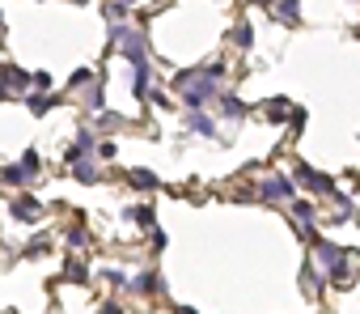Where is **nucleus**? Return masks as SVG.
Instances as JSON below:
<instances>
[{"instance_id": "obj_10", "label": "nucleus", "mask_w": 360, "mask_h": 314, "mask_svg": "<svg viewBox=\"0 0 360 314\" xmlns=\"http://www.w3.org/2000/svg\"><path fill=\"white\" fill-rule=\"evenodd\" d=\"M132 293H157L162 289V281H157V272H140V276H132V285H127Z\"/></svg>"}, {"instance_id": "obj_24", "label": "nucleus", "mask_w": 360, "mask_h": 314, "mask_svg": "<svg viewBox=\"0 0 360 314\" xmlns=\"http://www.w3.org/2000/svg\"><path fill=\"white\" fill-rule=\"evenodd\" d=\"M107 281H111V285H115V289H123V285H132V281H127V276H123V272H115V268H107Z\"/></svg>"}, {"instance_id": "obj_14", "label": "nucleus", "mask_w": 360, "mask_h": 314, "mask_svg": "<svg viewBox=\"0 0 360 314\" xmlns=\"http://www.w3.org/2000/svg\"><path fill=\"white\" fill-rule=\"evenodd\" d=\"M267 119H276V124L292 119V102H288V98H272V107H267Z\"/></svg>"}, {"instance_id": "obj_21", "label": "nucleus", "mask_w": 360, "mask_h": 314, "mask_svg": "<svg viewBox=\"0 0 360 314\" xmlns=\"http://www.w3.org/2000/svg\"><path fill=\"white\" fill-rule=\"evenodd\" d=\"M132 85H136V94H144V85H148V68H132Z\"/></svg>"}, {"instance_id": "obj_2", "label": "nucleus", "mask_w": 360, "mask_h": 314, "mask_svg": "<svg viewBox=\"0 0 360 314\" xmlns=\"http://www.w3.org/2000/svg\"><path fill=\"white\" fill-rule=\"evenodd\" d=\"M314 259H318L322 276H335V281H347V276H352V268H347V255H343L335 242H327V238H314Z\"/></svg>"}, {"instance_id": "obj_19", "label": "nucleus", "mask_w": 360, "mask_h": 314, "mask_svg": "<svg viewBox=\"0 0 360 314\" xmlns=\"http://www.w3.org/2000/svg\"><path fill=\"white\" fill-rule=\"evenodd\" d=\"M107 17H111L115 26H123V22L132 17V5H107Z\"/></svg>"}, {"instance_id": "obj_18", "label": "nucleus", "mask_w": 360, "mask_h": 314, "mask_svg": "<svg viewBox=\"0 0 360 314\" xmlns=\"http://www.w3.org/2000/svg\"><path fill=\"white\" fill-rule=\"evenodd\" d=\"M276 17L280 22H301V5L297 0H284V5H276Z\"/></svg>"}, {"instance_id": "obj_26", "label": "nucleus", "mask_w": 360, "mask_h": 314, "mask_svg": "<svg viewBox=\"0 0 360 314\" xmlns=\"http://www.w3.org/2000/svg\"><path fill=\"white\" fill-rule=\"evenodd\" d=\"M68 242H72V246H85V242H89V234H85V230H72V234H68Z\"/></svg>"}, {"instance_id": "obj_6", "label": "nucleus", "mask_w": 360, "mask_h": 314, "mask_svg": "<svg viewBox=\"0 0 360 314\" xmlns=\"http://www.w3.org/2000/svg\"><path fill=\"white\" fill-rule=\"evenodd\" d=\"M259 200H263V204H272V200H292V183L276 174V179H267V183L259 187Z\"/></svg>"}, {"instance_id": "obj_8", "label": "nucleus", "mask_w": 360, "mask_h": 314, "mask_svg": "<svg viewBox=\"0 0 360 314\" xmlns=\"http://www.w3.org/2000/svg\"><path fill=\"white\" fill-rule=\"evenodd\" d=\"M34 179H38V174H30V170H26L22 162H17V166H5V170H0V183H9V187H22V183H34Z\"/></svg>"}, {"instance_id": "obj_13", "label": "nucleus", "mask_w": 360, "mask_h": 314, "mask_svg": "<svg viewBox=\"0 0 360 314\" xmlns=\"http://www.w3.org/2000/svg\"><path fill=\"white\" fill-rule=\"evenodd\" d=\"M187 128H191L195 136H217V119H208L203 111H199V115H191V119H187Z\"/></svg>"}, {"instance_id": "obj_3", "label": "nucleus", "mask_w": 360, "mask_h": 314, "mask_svg": "<svg viewBox=\"0 0 360 314\" xmlns=\"http://www.w3.org/2000/svg\"><path fill=\"white\" fill-rule=\"evenodd\" d=\"M30 85H34V77H30L26 68H13V64L0 68V98H5V102H9V98H17V94L26 98V89H30Z\"/></svg>"}, {"instance_id": "obj_23", "label": "nucleus", "mask_w": 360, "mask_h": 314, "mask_svg": "<svg viewBox=\"0 0 360 314\" xmlns=\"http://www.w3.org/2000/svg\"><path fill=\"white\" fill-rule=\"evenodd\" d=\"M89 77H93L89 68H77V73H72V89H81V85H89Z\"/></svg>"}, {"instance_id": "obj_28", "label": "nucleus", "mask_w": 360, "mask_h": 314, "mask_svg": "<svg viewBox=\"0 0 360 314\" xmlns=\"http://www.w3.org/2000/svg\"><path fill=\"white\" fill-rule=\"evenodd\" d=\"M178 314H195V310H191V306H178Z\"/></svg>"}, {"instance_id": "obj_22", "label": "nucleus", "mask_w": 360, "mask_h": 314, "mask_svg": "<svg viewBox=\"0 0 360 314\" xmlns=\"http://www.w3.org/2000/svg\"><path fill=\"white\" fill-rule=\"evenodd\" d=\"M22 166H26L30 174H38V153H34V149H26V153H22Z\"/></svg>"}, {"instance_id": "obj_5", "label": "nucleus", "mask_w": 360, "mask_h": 314, "mask_svg": "<svg viewBox=\"0 0 360 314\" xmlns=\"http://www.w3.org/2000/svg\"><path fill=\"white\" fill-rule=\"evenodd\" d=\"M9 217H13V221H38V217H42V204H38L30 191H22V195H13V204H9Z\"/></svg>"}, {"instance_id": "obj_12", "label": "nucleus", "mask_w": 360, "mask_h": 314, "mask_svg": "<svg viewBox=\"0 0 360 314\" xmlns=\"http://www.w3.org/2000/svg\"><path fill=\"white\" fill-rule=\"evenodd\" d=\"M72 174H77V183H97L102 179V170L89 162V157H81V162H72Z\"/></svg>"}, {"instance_id": "obj_4", "label": "nucleus", "mask_w": 360, "mask_h": 314, "mask_svg": "<svg viewBox=\"0 0 360 314\" xmlns=\"http://www.w3.org/2000/svg\"><path fill=\"white\" fill-rule=\"evenodd\" d=\"M297 183H301V187H310V191H322V195H335V179H331V174L310 170L305 162H297Z\"/></svg>"}, {"instance_id": "obj_7", "label": "nucleus", "mask_w": 360, "mask_h": 314, "mask_svg": "<svg viewBox=\"0 0 360 314\" xmlns=\"http://www.w3.org/2000/svg\"><path fill=\"white\" fill-rule=\"evenodd\" d=\"M217 102H221V115H225V119H246V102H242L237 94H221Z\"/></svg>"}, {"instance_id": "obj_27", "label": "nucleus", "mask_w": 360, "mask_h": 314, "mask_svg": "<svg viewBox=\"0 0 360 314\" xmlns=\"http://www.w3.org/2000/svg\"><path fill=\"white\" fill-rule=\"evenodd\" d=\"M47 85H51V77H47V73H34V89H38V94H42V89H47Z\"/></svg>"}, {"instance_id": "obj_15", "label": "nucleus", "mask_w": 360, "mask_h": 314, "mask_svg": "<svg viewBox=\"0 0 360 314\" xmlns=\"http://www.w3.org/2000/svg\"><path fill=\"white\" fill-rule=\"evenodd\" d=\"M301 289L310 293V297L318 293V268H314V264H305V268H301Z\"/></svg>"}, {"instance_id": "obj_20", "label": "nucleus", "mask_w": 360, "mask_h": 314, "mask_svg": "<svg viewBox=\"0 0 360 314\" xmlns=\"http://www.w3.org/2000/svg\"><path fill=\"white\" fill-rule=\"evenodd\" d=\"M123 217H132V221H140V225H152V208H127Z\"/></svg>"}, {"instance_id": "obj_17", "label": "nucleus", "mask_w": 360, "mask_h": 314, "mask_svg": "<svg viewBox=\"0 0 360 314\" xmlns=\"http://www.w3.org/2000/svg\"><path fill=\"white\" fill-rule=\"evenodd\" d=\"M199 77H203V68H182V73L174 77V89H182V94H187V89H191Z\"/></svg>"}, {"instance_id": "obj_1", "label": "nucleus", "mask_w": 360, "mask_h": 314, "mask_svg": "<svg viewBox=\"0 0 360 314\" xmlns=\"http://www.w3.org/2000/svg\"><path fill=\"white\" fill-rule=\"evenodd\" d=\"M111 43H119V51L127 56L132 68H148V38L136 26H111Z\"/></svg>"}, {"instance_id": "obj_9", "label": "nucleus", "mask_w": 360, "mask_h": 314, "mask_svg": "<svg viewBox=\"0 0 360 314\" xmlns=\"http://www.w3.org/2000/svg\"><path fill=\"white\" fill-rule=\"evenodd\" d=\"M127 183H132L136 191H152V187H157L162 179L152 174V170H144V166H136V170H127Z\"/></svg>"}, {"instance_id": "obj_25", "label": "nucleus", "mask_w": 360, "mask_h": 314, "mask_svg": "<svg viewBox=\"0 0 360 314\" xmlns=\"http://www.w3.org/2000/svg\"><path fill=\"white\" fill-rule=\"evenodd\" d=\"M68 281H85V268L77 264V259H72V264H68Z\"/></svg>"}, {"instance_id": "obj_16", "label": "nucleus", "mask_w": 360, "mask_h": 314, "mask_svg": "<svg viewBox=\"0 0 360 314\" xmlns=\"http://www.w3.org/2000/svg\"><path fill=\"white\" fill-rule=\"evenodd\" d=\"M233 47H242V51H246V47H254V30H250L246 22H237V26H233Z\"/></svg>"}, {"instance_id": "obj_11", "label": "nucleus", "mask_w": 360, "mask_h": 314, "mask_svg": "<svg viewBox=\"0 0 360 314\" xmlns=\"http://www.w3.org/2000/svg\"><path fill=\"white\" fill-rule=\"evenodd\" d=\"M56 102H60V98H47V94H38V89H34V94H26V107H30V115H47L51 107H56Z\"/></svg>"}]
</instances>
